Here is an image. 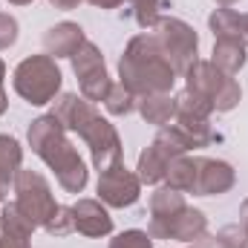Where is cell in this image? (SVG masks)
I'll return each instance as SVG.
<instances>
[{
  "instance_id": "cell-14",
  "label": "cell",
  "mask_w": 248,
  "mask_h": 248,
  "mask_svg": "<svg viewBox=\"0 0 248 248\" xmlns=\"http://www.w3.org/2000/svg\"><path fill=\"white\" fill-rule=\"evenodd\" d=\"M141 119L147 124L165 127L170 124V119H176V98H170V93H153V95H141L136 101Z\"/></svg>"
},
{
  "instance_id": "cell-12",
  "label": "cell",
  "mask_w": 248,
  "mask_h": 248,
  "mask_svg": "<svg viewBox=\"0 0 248 248\" xmlns=\"http://www.w3.org/2000/svg\"><path fill=\"white\" fill-rule=\"evenodd\" d=\"M35 225L17 211L15 202H6L0 211V248H29Z\"/></svg>"
},
{
  "instance_id": "cell-13",
  "label": "cell",
  "mask_w": 248,
  "mask_h": 248,
  "mask_svg": "<svg viewBox=\"0 0 248 248\" xmlns=\"http://www.w3.org/2000/svg\"><path fill=\"white\" fill-rule=\"evenodd\" d=\"M84 41H87V38H84V29H81L78 23L63 20V23H55L52 29H46V35H44V49H46V55H52V58H72L75 49H78Z\"/></svg>"
},
{
  "instance_id": "cell-20",
  "label": "cell",
  "mask_w": 248,
  "mask_h": 248,
  "mask_svg": "<svg viewBox=\"0 0 248 248\" xmlns=\"http://www.w3.org/2000/svg\"><path fill=\"white\" fill-rule=\"evenodd\" d=\"M211 110H214V104H211L205 95H199V93H193V90H187V87L179 93V95H176V119L208 122Z\"/></svg>"
},
{
  "instance_id": "cell-23",
  "label": "cell",
  "mask_w": 248,
  "mask_h": 248,
  "mask_svg": "<svg viewBox=\"0 0 248 248\" xmlns=\"http://www.w3.org/2000/svg\"><path fill=\"white\" fill-rule=\"evenodd\" d=\"M173 124L182 130V136H185V141H187V147H190V150H196V147H208V144L214 141V133H211V124H208V122L176 119Z\"/></svg>"
},
{
  "instance_id": "cell-6",
  "label": "cell",
  "mask_w": 248,
  "mask_h": 248,
  "mask_svg": "<svg viewBox=\"0 0 248 248\" xmlns=\"http://www.w3.org/2000/svg\"><path fill=\"white\" fill-rule=\"evenodd\" d=\"M15 193H17V199H15L17 211L35 228H44L49 222V217L55 214V208H58V202L52 196V187L38 170H23L20 168L17 176H15Z\"/></svg>"
},
{
  "instance_id": "cell-39",
  "label": "cell",
  "mask_w": 248,
  "mask_h": 248,
  "mask_svg": "<svg viewBox=\"0 0 248 248\" xmlns=\"http://www.w3.org/2000/svg\"><path fill=\"white\" fill-rule=\"evenodd\" d=\"M12 6H26V3H32V0H9Z\"/></svg>"
},
{
  "instance_id": "cell-27",
  "label": "cell",
  "mask_w": 248,
  "mask_h": 248,
  "mask_svg": "<svg viewBox=\"0 0 248 248\" xmlns=\"http://www.w3.org/2000/svg\"><path fill=\"white\" fill-rule=\"evenodd\" d=\"M44 231H46V234H52V237H66V234H72V231H75V222H72V208L58 205V208H55V214L49 217V222L44 225Z\"/></svg>"
},
{
  "instance_id": "cell-2",
  "label": "cell",
  "mask_w": 248,
  "mask_h": 248,
  "mask_svg": "<svg viewBox=\"0 0 248 248\" xmlns=\"http://www.w3.org/2000/svg\"><path fill=\"white\" fill-rule=\"evenodd\" d=\"M119 75L124 87L139 98L153 93H170L176 84V69L165 58L153 32H141L127 44L119 61Z\"/></svg>"
},
{
  "instance_id": "cell-9",
  "label": "cell",
  "mask_w": 248,
  "mask_h": 248,
  "mask_svg": "<svg viewBox=\"0 0 248 248\" xmlns=\"http://www.w3.org/2000/svg\"><path fill=\"white\" fill-rule=\"evenodd\" d=\"M208 231V219L202 211L196 208H182L173 219L168 222H150V237H159V240H182V243H193L199 240L202 234Z\"/></svg>"
},
{
  "instance_id": "cell-36",
  "label": "cell",
  "mask_w": 248,
  "mask_h": 248,
  "mask_svg": "<svg viewBox=\"0 0 248 248\" xmlns=\"http://www.w3.org/2000/svg\"><path fill=\"white\" fill-rule=\"evenodd\" d=\"M243 38L248 41V15H243Z\"/></svg>"
},
{
  "instance_id": "cell-17",
  "label": "cell",
  "mask_w": 248,
  "mask_h": 248,
  "mask_svg": "<svg viewBox=\"0 0 248 248\" xmlns=\"http://www.w3.org/2000/svg\"><path fill=\"white\" fill-rule=\"evenodd\" d=\"M182 208H185L182 190H176V187H170V185L156 187L153 196H150V217H153L150 222H168V219H173Z\"/></svg>"
},
{
  "instance_id": "cell-38",
  "label": "cell",
  "mask_w": 248,
  "mask_h": 248,
  "mask_svg": "<svg viewBox=\"0 0 248 248\" xmlns=\"http://www.w3.org/2000/svg\"><path fill=\"white\" fill-rule=\"evenodd\" d=\"M219 6H234V3H240V0H217Z\"/></svg>"
},
{
  "instance_id": "cell-19",
  "label": "cell",
  "mask_w": 248,
  "mask_h": 248,
  "mask_svg": "<svg viewBox=\"0 0 248 248\" xmlns=\"http://www.w3.org/2000/svg\"><path fill=\"white\" fill-rule=\"evenodd\" d=\"M196 173H199V156L190 159V156H179L168 165V185L182 190V193H193L196 187Z\"/></svg>"
},
{
  "instance_id": "cell-15",
  "label": "cell",
  "mask_w": 248,
  "mask_h": 248,
  "mask_svg": "<svg viewBox=\"0 0 248 248\" xmlns=\"http://www.w3.org/2000/svg\"><path fill=\"white\" fill-rule=\"evenodd\" d=\"M214 66L225 75H237L246 63V41L243 38H217L214 44Z\"/></svg>"
},
{
  "instance_id": "cell-26",
  "label": "cell",
  "mask_w": 248,
  "mask_h": 248,
  "mask_svg": "<svg viewBox=\"0 0 248 248\" xmlns=\"http://www.w3.org/2000/svg\"><path fill=\"white\" fill-rule=\"evenodd\" d=\"M130 6H133V17H136V23H139L141 29H153V26H156L162 0H130Z\"/></svg>"
},
{
  "instance_id": "cell-5",
  "label": "cell",
  "mask_w": 248,
  "mask_h": 248,
  "mask_svg": "<svg viewBox=\"0 0 248 248\" xmlns=\"http://www.w3.org/2000/svg\"><path fill=\"white\" fill-rule=\"evenodd\" d=\"M187 78V90L205 95L217 113H231L240 104V84L234 81V75H225L222 69H217L211 61H196L185 72Z\"/></svg>"
},
{
  "instance_id": "cell-8",
  "label": "cell",
  "mask_w": 248,
  "mask_h": 248,
  "mask_svg": "<svg viewBox=\"0 0 248 248\" xmlns=\"http://www.w3.org/2000/svg\"><path fill=\"white\" fill-rule=\"evenodd\" d=\"M141 196V179L127 170L122 162L104 173H98V199L110 208H130Z\"/></svg>"
},
{
  "instance_id": "cell-18",
  "label": "cell",
  "mask_w": 248,
  "mask_h": 248,
  "mask_svg": "<svg viewBox=\"0 0 248 248\" xmlns=\"http://www.w3.org/2000/svg\"><path fill=\"white\" fill-rule=\"evenodd\" d=\"M168 165H170V159H168L159 147L150 144V147L139 156V168H136L139 173H136V176H139L144 185H159V182L168 176Z\"/></svg>"
},
{
  "instance_id": "cell-25",
  "label": "cell",
  "mask_w": 248,
  "mask_h": 248,
  "mask_svg": "<svg viewBox=\"0 0 248 248\" xmlns=\"http://www.w3.org/2000/svg\"><path fill=\"white\" fill-rule=\"evenodd\" d=\"M110 87H113V81H110L107 69H98V72H93L90 78L81 81V95H84L90 104H95V101H104V98H107Z\"/></svg>"
},
{
  "instance_id": "cell-32",
  "label": "cell",
  "mask_w": 248,
  "mask_h": 248,
  "mask_svg": "<svg viewBox=\"0 0 248 248\" xmlns=\"http://www.w3.org/2000/svg\"><path fill=\"white\" fill-rule=\"evenodd\" d=\"M87 3H93L98 9H116V6H122L124 0H87Z\"/></svg>"
},
{
  "instance_id": "cell-28",
  "label": "cell",
  "mask_w": 248,
  "mask_h": 248,
  "mask_svg": "<svg viewBox=\"0 0 248 248\" xmlns=\"http://www.w3.org/2000/svg\"><path fill=\"white\" fill-rule=\"evenodd\" d=\"M217 248H248V234L243 225H225L217 237H214Z\"/></svg>"
},
{
  "instance_id": "cell-31",
  "label": "cell",
  "mask_w": 248,
  "mask_h": 248,
  "mask_svg": "<svg viewBox=\"0 0 248 248\" xmlns=\"http://www.w3.org/2000/svg\"><path fill=\"white\" fill-rule=\"evenodd\" d=\"M190 248H217V246H214V237L202 234L199 240H193V243H190Z\"/></svg>"
},
{
  "instance_id": "cell-11",
  "label": "cell",
  "mask_w": 248,
  "mask_h": 248,
  "mask_svg": "<svg viewBox=\"0 0 248 248\" xmlns=\"http://www.w3.org/2000/svg\"><path fill=\"white\" fill-rule=\"evenodd\" d=\"M234 168L228 162H219V159H202L199 156V173H196V187L193 193L196 196H219L225 190L234 187Z\"/></svg>"
},
{
  "instance_id": "cell-29",
  "label": "cell",
  "mask_w": 248,
  "mask_h": 248,
  "mask_svg": "<svg viewBox=\"0 0 248 248\" xmlns=\"http://www.w3.org/2000/svg\"><path fill=\"white\" fill-rule=\"evenodd\" d=\"M110 248H153V237L141 228H130L116 240H110Z\"/></svg>"
},
{
  "instance_id": "cell-4",
  "label": "cell",
  "mask_w": 248,
  "mask_h": 248,
  "mask_svg": "<svg viewBox=\"0 0 248 248\" xmlns=\"http://www.w3.org/2000/svg\"><path fill=\"white\" fill-rule=\"evenodd\" d=\"M12 87L15 93L41 107V104H49L55 101L58 90H61V69L52 55H32V58H23V61L15 66V75H12Z\"/></svg>"
},
{
  "instance_id": "cell-22",
  "label": "cell",
  "mask_w": 248,
  "mask_h": 248,
  "mask_svg": "<svg viewBox=\"0 0 248 248\" xmlns=\"http://www.w3.org/2000/svg\"><path fill=\"white\" fill-rule=\"evenodd\" d=\"M72 69H75L78 81H84V78H90L93 72L104 69V55H101V49H98L93 41H84V44L75 49V55H72Z\"/></svg>"
},
{
  "instance_id": "cell-24",
  "label": "cell",
  "mask_w": 248,
  "mask_h": 248,
  "mask_svg": "<svg viewBox=\"0 0 248 248\" xmlns=\"http://www.w3.org/2000/svg\"><path fill=\"white\" fill-rule=\"evenodd\" d=\"M104 107H107L110 116H130V113L136 110V95L119 81V84L110 87V93H107V98H104Z\"/></svg>"
},
{
  "instance_id": "cell-30",
  "label": "cell",
  "mask_w": 248,
  "mask_h": 248,
  "mask_svg": "<svg viewBox=\"0 0 248 248\" xmlns=\"http://www.w3.org/2000/svg\"><path fill=\"white\" fill-rule=\"evenodd\" d=\"M17 20L9 15V12H0V49H9V46H15V41H17Z\"/></svg>"
},
{
  "instance_id": "cell-10",
  "label": "cell",
  "mask_w": 248,
  "mask_h": 248,
  "mask_svg": "<svg viewBox=\"0 0 248 248\" xmlns=\"http://www.w3.org/2000/svg\"><path fill=\"white\" fill-rule=\"evenodd\" d=\"M72 222L75 231L84 237H107L113 234V217L98 199H78L72 205Z\"/></svg>"
},
{
  "instance_id": "cell-37",
  "label": "cell",
  "mask_w": 248,
  "mask_h": 248,
  "mask_svg": "<svg viewBox=\"0 0 248 248\" xmlns=\"http://www.w3.org/2000/svg\"><path fill=\"white\" fill-rule=\"evenodd\" d=\"M3 78H6V63L0 61V87H3Z\"/></svg>"
},
{
  "instance_id": "cell-1",
  "label": "cell",
  "mask_w": 248,
  "mask_h": 248,
  "mask_svg": "<svg viewBox=\"0 0 248 248\" xmlns=\"http://www.w3.org/2000/svg\"><path fill=\"white\" fill-rule=\"evenodd\" d=\"M52 116L58 119L63 130H75L90 144L93 165L98 173H104L122 162V139H119L116 127L107 119H101L98 110L84 95L78 98L75 93H63L61 98H55Z\"/></svg>"
},
{
  "instance_id": "cell-3",
  "label": "cell",
  "mask_w": 248,
  "mask_h": 248,
  "mask_svg": "<svg viewBox=\"0 0 248 248\" xmlns=\"http://www.w3.org/2000/svg\"><path fill=\"white\" fill-rule=\"evenodd\" d=\"M26 136H29V147L55 170L58 185L66 193H81L87 187V165L78 156V150L72 147V141L66 139L63 127L58 124V119L52 113L35 119L29 124Z\"/></svg>"
},
{
  "instance_id": "cell-21",
  "label": "cell",
  "mask_w": 248,
  "mask_h": 248,
  "mask_svg": "<svg viewBox=\"0 0 248 248\" xmlns=\"http://www.w3.org/2000/svg\"><path fill=\"white\" fill-rule=\"evenodd\" d=\"M208 26L214 32V38H243V15H237L228 6H219L211 12Z\"/></svg>"
},
{
  "instance_id": "cell-35",
  "label": "cell",
  "mask_w": 248,
  "mask_h": 248,
  "mask_svg": "<svg viewBox=\"0 0 248 248\" xmlns=\"http://www.w3.org/2000/svg\"><path fill=\"white\" fill-rule=\"evenodd\" d=\"M6 107H9V98H6V93H3V87H0V116L6 113Z\"/></svg>"
},
{
  "instance_id": "cell-16",
  "label": "cell",
  "mask_w": 248,
  "mask_h": 248,
  "mask_svg": "<svg viewBox=\"0 0 248 248\" xmlns=\"http://www.w3.org/2000/svg\"><path fill=\"white\" fill-rule=\"evenodd\" d=\"M20 162H23V150H20L17 139L0 136V202L6 199L9 185L15 182V176L20 170Z\"/></svg>"
},
{
  "instance_id": "cell-7",
  "label": "cell",
  "mask_w": 248,
  "mask_h": 248,
  "mask_svg": "<svg viewBox=\"0 0 248 248\" xmlns=\"http://www.w3.org/2000/svg\"><path fill=\"white\" fill-rule=\"evenodd\" d=\"M153 35H156L165 58L176 69V75H185L187 69L199 61L196 58L199 38H196V32L187 26L185 20H179V17H159L156 26H153Z\"/></svg>"
},
{
  "instance_id": "cell-34",
  "label": "cell",
  "mask_w": 248,
  "mask_h": 248,
  "mask_svg": "<svg viewBox=\"0 0 248 248\" xmlns=\"http://www.w3.org/2000/svg\"><path fill=\"white\" fill-rule=\"evenodd\" d=\"M240 225L246 228V234H248V199L243 202V208H240Z\"/></svg>"
},
{
  "instance_id": "cell-33",
  "label": "cell",
  "mask_w": 248,
  "mask_h": 248,
  "mask_svg": "<svg viewBox=\"0 0 248 248\" xmlns=\"http://www.w3.org/2000/svg\"><path fill=\"white\" fill-rule=\"evenodd\" d=\"M49 3H52L55 9H63V12H69V9H75L81 0H49Z\"/></svg>"
}]
</instances>
